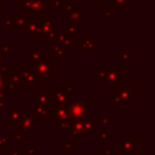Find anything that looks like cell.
Here are the masks:
<instances>
[{
	"label": "cell",
	"mask_w": 155,
	"mask_h": 155,
	"mask_svg": "<svg viewBox=\"0 0 155 155\" xmlns=\"http://www.w3.org/2000/svg\"><path fill=\"white\" fill-rule=\"evenodd\" d=\"M39 22H40V29L42 33V38L56 31V22L54 21L46 19V21H39Z\"/></svg>",
	"instance_id": "cell-16"
},
{
	"label": "cell",
	"mask_w": 155,
	"mask_h": 155,
	"mask_svg": "<svg viewBox=\"0 0 155 155\" xmlns=\"http://www.w3.org/2000/svg\"><path fill=\"white\" fill-rule=\"evenodd\" d=\"M56 103L52 102L47 105H33V115L38 120H54Z\"/></svg>",
	"instance_id": "cell-5"
},
{
	"label": "cell",
	"mask_w": 155,
	"mask_h": 155,
	"mask_svg": "<svg viewBox=\"0 0 155 155\" xmlns=\"http://www.w3.org/2000/svg\"><path fill=\"white\" fill-rule=\"evenodd\" d=\"M61 151L63 154H71L73 153V144L71 142H63L61 147Z\"/></svg>",
	"instance_id": "cell-33"
},
{
	"label": "cell",
	"mask_w": 155,
	"mask_h": 155,
	"mask_svg": "<svg viewBox=\"0 0 155 155\" xmlns=\"http://www.w3.org/2000/svg\"><path fill=\"white\" fill-rule=\"evenodd\" d=\"M10 137H11V142H21V140H22V138H23V137H22L17 131H13V132L11 133V136H10Z\"/></svg>",
	"instance_id": "cell-43"
},
{
	"label": "cell",
	"mask_w": 155,
	"mask_h": 155,
	"mask_svg": "<svg viewBox=\"0 0 155 155\" xmlns=\"http://www.w3.org/2000/svg\"><path fill=\"white\" fill-rule=\"evenodd\" d=\"M5 92H11V93H16L18 91V86L10 79V76L7 75L5 78V82H4V88H2Z\"/></svg>",
	"instance_id": "cell-24"
},
{
	"label": "cell",
	"mask_w": 155,
	"mask_h": 155,
	"mask_svg": "<svg viewBox=\"0 0 155 155\" xmlns=\"http://www.w3.org/2000/svg\"><path fill=\"white\" fill-rule=\"evenodd\" d=\"M46 2H47V6H48L50 11L53 10V8H61V6L63 4L61 0H46Z\"/></svg>",
	"instance_id": "cell-36"
},
{
	"label": "cell",
	"mask_w": 155,
	"mask_h": 155,
	"mask_svg": "<svg viewBox=\"0 0 155 155\" xmlns=\"http://www.w3.org/2000/svg\"><path fill=\"white\" fill-rule=\"evenodd\" d=\"M116 88H117V92L116 93L120 96V98H121V101L124 103H127V104L128 103H132L133 98L134 97H138V93H136L133 91V88L128 86V84L126 81H121L119 84V86H116Z\"/></svg>",
	"instance_id": "cell-10"
},
{
	"label": "cell",
	"mask_w": 155,
	"mask_h": 155,
	"mask_svg": "<svg viewBox=\"0 0 155 155\" xmlns=\"http://www.w3.org/2000/svg\"><path fill=\"white\" fill-rule=\"evenodd\" d=\"M99 142H102V143L111 142V132L107 131V130H101L99 131Z\"/></svg>",
	"instance_id": "cell-30"
},
{
	"label": "cell",
	"mask_w": 155,
	"mask_h": 155,
	"mask_svg": "<svg viewBox=\"0 0 155 155\" xmlns=\"http://www.w3.org/2000/svg\"><path fill=\"white\" fill-rule=\"evenodd\" d=\"M11 155H31V154L29 153V148L13 147L11 149Z\"/></svg>",
	"instance_id": "cell-32"
},
{
	"label": "cell",
	"mask_w": 155,
	"mask_h": 155,
	"mask_svg": "<svg viewBox=\"0 0 155 155\" xmlns=\"http://www.w3.org/2000/svg\"><path fill=\"white\" fill-rule=\"evenodd\" d=\"M56 34H57V33L54 31V33H51V34H48V35L44 36L45 42H46V44H50V45L56 44Z\"/></svg>",
	"instance_id": "cell-38"
},
{
	"label": "cell",
	"mask_w": 155,
	"mask_h": 155,
	"mask_svg": "<svg viewBox=\"0 0 155 155\" xmlns=\"http://www.w3.org/2000/svg\"><path fill=\"white\" fill-rule=\"evenodd\" d=\"M94 80L96 81H101V80H105V71L104 70H94Z\"/></svg>",
	"instance_id": "cell-40"
},
{
	"label": "cell",
	"mask_w": 155,
	"mask_h": 155,
	"mask_svg": "<svg viewBox=\"0 0 155 155\" xmlns=\"http://www.w3.org/2000/svg\"><path fill=\"white\" fill-rule=\"evenodd\" d=\"M128 7V0H111L110 10H126Z\"/></svg>",
	"instance_id": "cell-26"
},
{
	"label": "cell",
	"mask_w": 155,
	"mask_h": 155,
	"mask_svg": "<svg viewBox=\"0 0 155 155\" xmlns=\"http://www.w3.org/2000/svg\"><path fill=\"white\" fill-rule=\"evenodd\" d=\"M7 108V99H6V92L4 90H0V109Z\"/></svg>",
	"instance_id": "cell-37"
},
{
	"label": "cell",
	"mask_w": 155,
	"mask_h": 155,
	"mask_svg": "<svg viewBox=\"0 0 155 155\" xmlns=\"http://www.w3.org/2000/svg\"><path fill=\"white\" fill-rule=\"evenodd\" d=\"M53 94V102L57 107H67L73 99V91L64 87H56Z\"/></svg>",
	"instance_id": "cell-8"
},
{
	"label": "cell",
	"mask_w": 155,
	"mask_h": 155,
	"mask_svg": "<svg viewBox=\"0 0 155 155\" xmlns=\"http://www.w3.org/2000/svg\"><path fill=\"white\" fill-rule=\"evenodd\" d=\"M98 125L99 126H107L111 124V115L110 114H101L98 117Z\"/></svg>",
	"instance_id": "cell-29"
},
{
	"label": "cell",
	"mask_w": 155,
	"mask_h": 155,
	"mask_svg": "<svg viewBox=\"0 0 155 155\" xmlns=\"http://www.w3.org/2000/svg\"><path fill=\"white\" fill-rule=\"evenodd\" d=\"M40 120H38L34 115H23L22 120L19 121V124L17 125V132L22 136V137H28L29 132L33 130L34 126H39Z\"/></svg>",
	"instance_id": "cell-6"
},
{
	"label": "cell",
	"mask_w": 155,
	"mask_h": 155,
	"mask_svg": "<svg viewBox=\"0 0 155 155\" xmlns=\"http://www.w3.org/2000/svg\"><path fill=\"white\" fill-rule=\"evenodd\" d=\"M28 69L35 74L39 81L48 82L51 78L56 75V59L45 58L44 61L36 62L34 64H28Z\"/></svg>",
	"instance_id": "cell-1"
},
{
	"label": "cell",
	"mask_w": 155,
	"mask_h": 155,
	"mask_svg": "<svg viewBox=\"0 0 155 155\" xmlns=\"http://www.w3.org/2000/svg\"><path fill=\"white\" fill-rule=\"evenodd\" d=\"M78 46L80 48H82L84 53L92 54V53H94V38L93 36H86L82 42H79Z\"/></svg>",
	"instance_id": "cell-15"
},
{
	"label": "cell",
	"mask_w": 155,
	"mask_h": 155,
	"mask_svg": "<svg viewBox=\"0 0 155 155\" xmlns=\"http://www.w3.org/2000/svg\"><path fill=\"white\" fill-rule=\"evenodd\" d=\"M94 1V4H97V5H103L104 2H105V0H93Z\"/></svg>",
	"instance_id": "cell-48"
},
{
	"label": "cell",
	"mask_w": 155,
	"mask_h": 155,
	"mask_svg": "<svg viewBox=\"0 0 155 155\" xmlns=\"http://www.w3.org/2000/svg\"><path fill=\"white\" fill-rule=\"evenodd\" d=\"M64 119H70L68 107H57L54 111V120H64Z\"/></svg>",
	"instance_id": "cell-23"
},
{
	"label": "cell",
	"mask_w": 155,
	"mask_h": 155,
	"mask_svg": "<svg viewBox=\"0 0 155 155\" xmlns=\"http://www.w3.org/2000/svg\"><path fill=\"white\" fill-rule=\"evenodd\" d=\"M17 8L23 12V16H41L50 13L46 0H17Z\"/></svg>",
	"instance_id": "cell-2"
},
{
	"label": "cell",
	"mask_w": 155,
	"mask_h": 155,
	"mask_svg": "<svg viewBox=\"0 0 155 155\" xmlns=\"http://www.w3.org/2000/svg\"><path fill=\"white\" fill-rule=\"evenodd\" d=\"M8 142H11L10 136H0V148H4Z\"/></svg>",
	"instance_id": "cell-45"
},
{
	"label": "cell",
	"mask_w": 155,
	"mask_h": 155,
	"mask_svg": "<svg viewBox=\"0 0 155 155\" xmlns=\"http://www.w3.org/2000/svg\"><path fill=\"white\" fill-rule=\"evenodd\" d=\"M5 21V27H6V31L10 33L12 30V27L16 25V22H17V16H6V18L4 19Z\"/></svg>",
	"instance_id": "cell-28"
},
{
	"label": "cell",
	"mask_w": 155,
	"mask_h": 155,
	"mask_svg": "<svg viewBox=\"0 0 155 155\" xmlns=\"http://www.w3.org/2000/svg\"><path fill=\"white\" fill-rule=\"evenodd\" d=\"M71 39L79 36V24L78 22L74 21H68L67 22V31H65Z\"/></svg>",
	"instance_id": "cell-20"
},
{
	"label": "cell",
	"mask_w": 155,
	"mask_h": 155,
	"mask_svg": "<svg viewBox=\"0 0 155 155\" xmlns=\"http://www.w3.org/2000/svg\"><path fill=\"white\" fill-rule=\"evenodd\" d=\"M10 79L18 86V87H27L25 82L23 80V70H17V69H12L10 73Z\"/></svg>",
	"instance_id": "cell-19"
},
{
	"label": "cell",
	"mask_w": 155,
	"mask_h": 155,
	"mask_svg": "<svg viewBox=\"0 0 155 155\" xmlns=\"http://www.w3.org/2000/svg\"><path fill=\"white\" fill-rule=\"evenodd\" d=\"M0 51H1V52H2L5 56L11 54V53H12V44H11V42L2 44V45L0 46Z\"/></svg>",
	"instance_id": "cell-35"
},
{
	"label": "cell",
	"mask_w": 155,
	"mask_h": 155,
	"mask_svg": "<svg viewBox=\"0 0 155 155\" xmlns=\"http://www.w3.org/2000/svg\"><path fill=\"white\" fill-rule=\"evenodd\" d=\"M34 105H47L53 102V94L45 91V87L39 86V92H35L33 96Z\"/></svg>",
	"instance_id": "cell-11"
},
{
	"label": "cell",
	"mask_w": 155,
	"mask_h": 155,
	"mask_svg": "<svg viewBox=\"0 0 155 155\" xmlns=\"http://www.w3.org/2000/svg\"><path fill=\"white\" fill-rule=\"evenodd\" d=\"M23 110L21 108H18L17 103H12L10 109H7L6 111V125L7 126H15L18 125L19 121L23 117Z\"/></svg>",
	"instance_id": "cell-9"
},
{
	"label": "cell",
	"mask_w": 155,
	"mask_h": 155,
	"mask_svg": "<svg viewBox=\"0 0 155 155\" xmlns=\"http://www.w3.org/2000/svg\"><path fill=\"white\" fill-rule=\"evenodd\" d=\"M23 80L25 82V86L28 87H39V80L38 78L35 76V74L31 71V70H27V71H23Z\"/></svg>",
	"instance_id": "cell-18"
},
{
	"label": "cell",
	"mask_w": 155,
	"mask_h": 155,
	"mask_svg": "<svg viewBox=\"0 0 155 155\" xmlns=\"http://www.w3.org/2000/svg\"><path fill=\"white\" fill-rule=\"evenodd\" d=\"M69 110V117L71 120H78V119H84L86 117L88 113V103L81 101V99H71V102L67 105Z\"/></svg>",
	"instance_id": "cell-4"
},
{
	"label": "cell",
	"mask_w": 155,
	"mask_h": 155,
	"mask_svg": "<svg viewBox=\"0 0 155 155\" xmlns=\"http://www.w3.org/2000/svg\"><path fill=\"white\" fill-rule=\"evenodd\" d=\"M84 125L86 127V130L90 132L91 137H93L96 134L97 131H99V125H98V121L96 119V116L93 114H88L86 117H84Z\"/></svg>",
	"instance_id": "cell-13"
},
{
	"label": "cell",
	"mask_w": 155,
	"mask_h": 155,
	"mask_svg": "<svg viewBox=\"0 0 155 155\" xmlns=\"http://www.w3.org/2000/svg\"><path fill=\"white\" fill-rule=\"evenodd\" d=\"M116 57L121 61V65H122V64H124V65H125V64H127V63H128V61L133 58V56H132L131 53H128V51H127V48H126V47H124V48H122V51H121V53H119Z\"/></svg>",
	"instance_id": "cell-27"
},
{
	"label": "cell",
	"mask_w": 155,
	"mask_h": 155,
	"mask_svg": "<svg viewBox=\"0 0 155 155\" xmlns=\"http://www.w3.org/2000/svg\"><path fill=\"white\" fill-rule=\"evenodd\" d=\"M104 18H105V21H110L111 19V10H105V12H104Z\"/></svg>",
	"instance_id": "cell-47"
},
{
	"label": "cell",
	"mask_w": 155,
	"mask_h": 155,
	"mask_svg": "<svg viewBox=\"0 0 155 155\" xmlns=\"http://www.w3.org/2000/svg\"><path fill=\"white\" fill-rule=\"evenodd\" d=\"M0 46H1V38H0Z\"/></svg>",
	"instance_id": "cell-50"
},
{
	"label": "cell",
	"mask_w": 155,
	"mask_h": 155,
	"mask_svg": "<svg viewBox=\"0 0 155 155\" xmlns=\"http://www.w3.org/2000/svg\"><path fill=\"white\" fill-rule=\"evenodd\" d=\"M29 21V17L28 16H19L17 17V22H16V27H17V30L18 33H27V23Z\"/></svg>",
	"instance_id": "cell-22"
},
{
	"label": "cell",
	"mask_w": 155,
	"mask_h": 155,
	"mask_svg": "<svg viewBox=\"0 0 155 155\" xmlns=\"http://www.w3.org/2000/svg\"><path fill=\"white\" fill-rule=\"evenodd\" d=\"M117 153H138V137H122L120 142L116 143Z\"/></svg>",
	"instance_id": "cell-7"
},
{
	"label": "cell",
	"mask_w": 155,
	"mask_h": 155,
	"mask_svg": "<svg viewBox=\"0 0 155 155\" xmlns=\"http://www.w3.org/2000/svg\"><path fill=\"white\" fill-rule=\"evenodd\" d=\"M73 125L71 119H64V120H56V131L62 132V131H68Z\"/></svg>",
	"instance_id": "cell-21"
},
{
	"label": "cell",
	"mask_w": 155,
	"mask_h": 155,
	"mask_svg": "<svg viewBox=\"0 0 155 155\" xmlns=\"http://www.w3.org/2000/svg\"><path fill=\"white\" fill-rule=\"evenodd\" d=\"M50 46H51V50H52V52L54 53L56 57H58L61 59H67V53H65V50L63 47L58 46L57 44H52Z\"/></svg>",
	"instance_id": "cell-25"
},
{
	"label": "cell",
	"mask_w": 155,
	"mask_h": 155,
	"mask_svg": "<svg viewBox=\"0 0 155 155\" xmlns=\"http://www.w3.org/2000/svg\"><path fill=\"white\" fill-rule=\"evenodd\" d=\"M6 8L7 6L5 4H0V16H6Z\"/></svg>",
	"instance_id": "cell-46"
},
{
	"label": "cell",
	"mask_w": 155,
	"mask_h": 155,
	"mask_svg": "<svg viewBox=\"0 0 155 155\" xmlns=\"http://www.w3.org/2000/svg\"><path fill=\"white\" fill-rule=\"evenodd\" d=\"M61 8L67 11V18L68 21H74V22H80L82 19V11L79 8L78 4H71V5H67V4H62Z\"/></svg>",
	"instance_id": "cell-12"
},
{
	"label": "cell",
	"mask_w": 155,
	"mask_h": 155,
	"mask_svg": "<svg viewBox=\"0 0 155 155\" xmlns=\"http://www.w3.org/2000/svg\"><path fill=\"white\" fill-rule=\"evenodd\" d=\"M110 98H111V101H113V103H114V104H121V103H122V101H121L120 96H119L116 92H113V93L110 94Z\"/></svg>",
	"instance_id": "cell-42"
},
{
	"label": "cell",
	"mask_w": 155,
	"mask_h": 155,
	"mask_svg": "<svg viewBox=\"0 0 155 155\" xmlns=\"http://www.w3.org/2000/svg\"><path fill=\"white\" fill-rule=\"evenodd\" d=\"M4 63H6V56L0 51V68H1V65H2ZM5 78H6V75H4V74H2V71H1V69H0V90H2V88H4Z\"/></svg>",
	"instance_id": "cell-31"
},
{
	"label": "cell",
	"mask_w": 155,
	"mask_h": 155,
	"mask_svg": "<svg viewBox=\"0 0 155 155\" xmlns=\"http://www.w3.org/2000/svg\"><path fill=\"white\" fill-rule=\"evenodd\" d=\"M105 71V86L107 87H116L122 81L121 74H122V65L121 64H105L104 67Z\"/></svg>",
	"instance_id": "cell-3"
},
{
	"label": "cell",
	"mask_w": 155,
	"mask_h": 155,
	"mask_svg": "<svg viewBox=\"0 0 155 155\" xmlns=\"http://www.w3.org/2000/svg\"><path fill=\"white\" fill-rule=\"evenodd\" d=\"M69 35L65 33V31H59V33H57L56 34V44L58 45V46H62V44L64 42V40L68 38Z\"/></svg>",
	"instance_id": "cell-34"
},
{
	"label": "cell",
	"mask_w": 155,
	"mask_h": 155,
	"mask_svg": "<svg viewBox=\"0 0 155 155\" xmlns=\"http://www.w3.org/2000/svg\"><path fill=\"white\" fill-rule=\"evenodd\" d=\"M98 155H111V149L109 147H101Z\"/></svg>",
	"instance_id": "cell-44"
},
{
	"label": "cell",
	"mask_w": 155,
	"mask_h": 155,
	"mask_svg": "<svg viewBox=\"0 0 155 155\" xmlns=\"http://www.w3.org/2000/svg\"><path fill=\"white\" fill-rule=\"evenodd\" d=\"M61 47H63L64 50H65V48H71V47H73V39H71L70 36H68V38L64 40V42L62 44Z\"/></svg>",
	"instance_id": "cell-41"
},
{
	"label": "cell",
	"mask_w": 155,
	"mask_h": 155,
	"mask_svg": "<svg viewBox=\"0 0 155 155\" xmlns=\"http://www.w3.org/2000/svg\"><path fill=\"white\" fill-rule=\"evenodd\" d=\"M28 54H29V59H28V64H34L36 62H40V61H44L46 57L44 53H41L39 51V48H35V47H30L28 48Z\"/></svg>",
	"instance_id": "cell-17"
},
{
	"label": "cell",
	"mask_w": 155,
	"mask_h": 155,
	"mask_svg": "<svg viewBox=\"0 0 155 155\" xmlns=\"http://www.w3.org/2000/svg\"><path fill=\"white\" fill-rule=\"evenodd\" d=\"M0 69H1L2 74L7 76V75H10V73H11V70H12V64H10V63H7V62H6V63H4V64L1 65V68H0Z\"/></svg>",
	"instance_id": "cell-39"
},
{
	"label": "cell",
	"mask_w": 155,
	"mask_h": 155,
	"mask_svg": "<svg viewBox=\"0 0 155 155\" xmlns=\"http://www.w3.org/2000/svg\"><path fill=\"white\" fill-rule=\"evenodd\" d=\"M0 121H1V119H0Z\"/></svg>",
	"instance_id": "cell-51"
},
{
	"label": "cell",
	"mask_w": 155,
	"mask_h": 155,
	"mask_svg": "<svg viewBox=\"0 0 155 155\" xmlns=\"http://www.w3.org/2000/svg\"><path fill=\"white\" fill-rule=\"evenodd\" d=\"M27 33H28L29 38H41L42 33L40 29V22L39 21H28Z\"/></svg>",
	"instance_id": "cell-14"
},
{
	"label": "cell",
	"mask_w": 155,
	"mask_h": 155,
	"mask_svg": "<svg viewBox=\"0 0 155 155\" xmlns=\"http://www.w3.org/2000/svg\"><path fill=\"white\" fill-rule=\"evenodd\" d=\"M84 155H98V153H84Z\"/></svg>",
	"instance_id": "cell-49"
}]
</instances>
